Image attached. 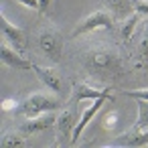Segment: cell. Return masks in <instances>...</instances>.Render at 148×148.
<instances>
[{"mask_svg":"<svg viewBox=\"0 0 148 148\" xmlns=\"http://www.w3.org/2000/svg\"><path fill=\"white\" fill-rule=\"evenodd\" d=\"M77 59L85 69V73L99 81H116L126 73V61L120 55V51L103 43H93L83 47Z\"/></svg>","mask_w":148,"mask_h":148,"instance_id":"1","label":"cell"},{"mask_svg":"<svg viewBox=\"0 0 148 148\" xmlns=\"http://www.w3.org/2000/svg\"><path fill=\"white\" fill-rule=\"evenodd\" d=\"M37 41H39L41 51H43L51 61H55V63H59V61H61L63 41H61V37H59V33H57L55 29H41V31H39Z\"/></svg>","mask_w":148,"mask_h":148,"instance_id":"5","label":"cell"},{"mask_svg":"<svg viewBox=\"0 0 148 148\" xmlns=\"http://www.w3.org/2000/svg\"><path fill=\"white\" fill-rule=\"evenodd\" d=\"M103 95H110V87H106V89H99V87H93V85H89V83H81V81H73V85H71V99H69V103H79V101H83V99H97V97H103Z\"/></svg>","mask_w":148,"mask_h":148,"instance_id":"9","label":"cell"},{"mask_svg":"<svg viewBox=\"0 0 148 148\" xmlns=\"http://www.w3.org/2000/svg\"><path fill=\"white\" fill-rule=\"evenodd\" d=\"M116 122H118V114H116V112H112V114H108V116H106V122H103V126H106L108 130H112V128L116 126Z\"/></svg>","mask_w":148,"mask_h":148,"instance_id":"20","label":"cell"},{"mask_svg":"<svg viewBox=\"0 0 148 148\" xmlns=\"http://www.w3.org/2000/svg\"><path fill=\"white\" fill-rule=\"evenodd\" d=\"M138 67H148V18L142 25V35L138 43Z\"/></svg>","mask_w":148,"mask_h":148,"instance_id":"15","label":"cell"},{"mask_svg":"<svg viewBox=\"0 0 148 148\" xmlns=\"http://www.w3.org/2000/svg\"><path fill=\"white\" fill-rule=\"evenodd\" d=\"M97 29H106V31H112L114 29V14L112 12H106V10H95L91 14H87L73 31V37H81V35H87L91 31H97Z\"/></svg>","mask_w":148,"mask_h":148,"instance_id":"3","label":"cell"},{"mask_svg":"<svg viewBox=\"0 0 148 148\" xmlns=\"http://www.w3.org/2000/svg\"><path fill=\"white\" fill-rule=\"evenodd\" d=\"M0 29H2L4 41H8L14 49H18L21 53L27 49V31L21 29V27H14L12 23H8L4 12H0Z\"/></svg>","mask_w":148,"mask_h":148,"instance_id":"6","label":"cell"},{"mask_svg":"<svg viewBox=\"0 0 148 148\" xmlns=\"http://www.w3.org/2000/svg\"><path fill=\"white\" fill-rule=\"evenodd\" d=\"M0 57H2V63L12 67L14 71H29L33 69V63L29 59H25L21 55L18 49H14L8 41H2V47H0Z\"/></svg>","mask_w":148,"mask_h":148,"instance_id":"7","label":"cell"},{"mask_svg":"<svg viewBox=\"0 0 148 148\" xmlns=\"http://www.w3.org/2000/svg\"><path fill=\"white\" fill-rule=\"evenodd\" d=\"M75 110L69 106L65 110H61V114L57 116L55 120V134H57V140H55V146H65V144H71V136H73V130L77 126V120H75Z\"/></svg>","mask_w":148,"mask_h":148,"instance_id":"4","label":"cell"},{"mask_svg":"<svg viewBox=\"0 0 148 148\" xmlns=\"http://www.w3.org/2000/svg\"><path fill=\"white\" fill-rule=\"evenodd\" d=\"M51 4V0H39V12H45Z\"/></svg>","mask_w":148,"mask_h":148,"instance_id":"23","label":"cell"},{"mask_svg":"<svg viewBox=\"0 0 148 148\" xmlns=\"http://www.w3.org/2000/svg\"><path fill=\"white\" fill-rule=\"evenodd\" d=\"M110 144H112V146H134V148H138V146H148V128H146V130H136V128H132L130 132H126V134H122V136H116Z\"/></svg>","mask_w":148,"mask_h":148,"instance_id":"11","label":"cell"},{"mask_svg":"<svg viewBox=\"0 0 148 148\" xmlns=\"http://www.w3.org/2000/svg\"><path fill=\"white\" fill-rule=\"evenodd\" d=\"M126 95L132 99H148V89H128Z\"/></svg>","mask_w":148,"mask_h":148,"instance_id":"19","label":"cell"},{"mask_svg":"<svg viewBox=\"0 0 148 148\" xmlns=\"http://www.w3.org/2000/svg\"><path fill=\"white\" fill-rule=\"evenodd\" d=\"M138 106V120L134 124L136 130H146L148 128V99H136Z\"/></svg>","mask_w":148,"mask_h":148,"instance_id":"17","label":"cell"},{"mask_svg":"<svg viewBox=\"0 0 148 148\" xmlns=\"http://www.w3.org/2000/svg\"><path fill=\"white\" fill-rule=\"evenodd\" d=\"M55 120H57V116H55L53 112H45V114H41V116H37V118H27V122L21 124L18 130H21L25 136H33V134H39V132L51 128V126L55 124Z\"/></svg>","mask_w":148,"mask_h":148,"instance_id":"10","label":"cell"},{"mask_svg":"<svg viewBox=\"0 0 148 148\" xmlns=\"http://www.w3.org/2000/svg\"><path fill=\"white\" fill-rule=\"evenodd\" d=\"M0 144H2V148H25V146H29V140L21 130H8L2 134Z\"/></svg>","mask_w":148,"mask_h":148,"instance_id":"13","label":"cell"},{"mask_svg":"<svg viewBox=\"0 0 148 148\" xmlns=\"http://www.w3.org/2000/svg\"><path fill=\"white\" fill-rule=\"evenodd\" d=\"M132 10L142 18H148V0H132Z\"/></svg>","mask_w":148,"mask_h":148,"instance_id":"18","label":"cell"},{"mask_svg":"<svg viewBox=\"0 0 148 148\" xmlns=\"http://www.w3.org/2000/svg\"><path fill=\"white\" fill-rule=\"evenodd\" d=\"M14 2L27 6V8H33V10H39V0H14Z\"/></svg>","mask_w":148,"mask_h":148,"instance_id":"22","label":"cell"},{"mask_svg":"<svg viewBox=\"0 0 148 148\" xmlns=\"http://www.w3.org/2000/svg\"><path fill=\"white\" fill-rule=\"evenodd\" d=\"M61 106L57 93H43V91H37V93H31L23 103H21V110L25 114V118H37L45 112H55L57 108Z\"/></svg>","mask_w":148,"mask_h":148,"instance_id":"2","label":"cell"},{"mask_svg":"<svg viewBox=\"0 0 148 148\" xmlns=\"http://www.w3.org/2000/svg\"><path fill=\"white\" fill-rule=\"evenodd\" d=\"M33 71L37 73V77L41 79V83L45 85V87H49L53 93H61V89H63V79H61V75H57L53 69H45V67H39V65H35L33 63Z\"/></svg>","mask_w":148,"mask_h":148,"instance_id":"12","label":"cell"},{"mask_svg":"<svg viewBox=\"0 0 148 148\" xmlns=\"http://www.w3.org/2000/svg\"><path fill=\"white\" fill-rule=\"evenodd\" d=\"M106 6L114 16H126V12L132 8V0H106Z\"/></svg>","mask_w":148,"mask_h":148,"instance_id":"16","label":"cell"},{"mask_svg":"<svg viewBox=\"0 0 148 148\" xmlns=\"http://www.w3.org/2000/svg\"><path fill=\"white\" fill-rule=\"evenodd\" d=\"M16 103H18L16 99L8 97V99H4V101H2V110H4V112H10V110L14 112V110H16Z\"/></svg>","mask_w":148,"mask_h":148,"instance_id":"21","label":"cell"},{"mask_svg":"<svg viewBox=\"0 0 148 148\" xmlns=\"http://www.w3.org/2000/svg\"><path fill=\"white\" fill-rule=\"evenodd\" d=\"M138 23H140V14H138V12H132V14L124 21L122 31H120V39H122L124 45H130V43H132V37H134V31H136Z\"/></svg>","mask_w":148,"mask_h":148,"instance_id":"14","label":"cell"},{"mask_svg":"<svg viewBox=\"0 0 148 148\" xmlns=\"http://www.w3.org/2000/svg\"><path fill=\"white\" fill-rule=\"evenodd\" d=\"M108 99H112V95H103V97H97V99H93V103L91 106H87L85 110H83V114H81V118H79V122H77V126H75V130H73V136H71V144H77V140H79V136L83 134V130L87 128V124L95 118V114L103 108V103H108Z\"/></svg>","mask_w":148,"mask_h":148,"instance_id":"8","label":"cell"}]
</instances>
